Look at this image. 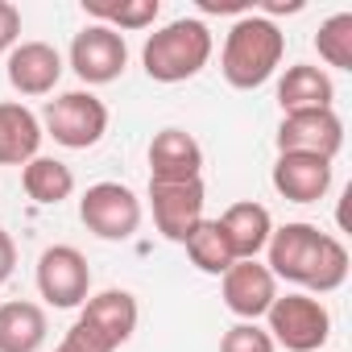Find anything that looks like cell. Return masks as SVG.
<instances>
[{
    "mask_svg": "<svg viewBox=\"0 0 352 352\" xmlns=\"http://www.w3.org/2000/svg\"><path fill=\"white\" fill-rule=\"evenodd\" d=\"M42 124L63 149H91L108 133V104L91 91H63L46 104Z\"/></svg>",
    "mask_w": 352,
    "mask_h": 352,
    "instance_id": "5",
    "label": "cell"
},
{
    "mask_svg": "<svg viewBox=\"0 0 352 352\" xmlns=\"http://www.w3.org/2000/svg\"><path fill=\"white\" fill-rule=\"evenodd\" d=\"M21 187H25V195L34 199V204H42V208H58L63 199H71L75 195V170L67 166V162H58V157H34V162H25V170H21Z\"/></svg>",
    "mask_w": 352,
    "mask_h": 352,
    "instance_id": "20",
    "label": "cell"
},
{
    "mask_svg": "<svg viewBox=\"0 0 352 352\" xmlns=\"http://www.w3.org/2000/svg\"><path fill=\"white\" fill-rule=\"evenodd\" d=\"M270 319V340L282 344L286 352H323L327 336H331V315L327 307L315 298V294H302V290H290V294H278L265 311Z\"/></svg>",
    "mask_w": 352,
    "mask_h": 352,
    "instance_id": "4",
    "label": "cell"
},
{
    "mask_svg": "<svg viewBox=\"0 0 352 352\" xmlns=\"http://www.w3.org/2000/svg\"><path fill=\"white\" fill-rule=\"evenodd\" d=\"M42 120L25 104H0V166H25L42 149Z\"/></svg>",
    "mask_w": 352,
    "mask_h": 352,
    "instance_id": "18",
    "label": "cell"
},
{
    "mask_svg": "<svg viewBox=\"0 0 352 352\" xmlns=\"http://www.w3.org/2000/svg\"><path fill=\"white\" fill-rule=\"evenodd\" d=\"M204 204H208L204 179H191V183H149L153 224L174 245H187V236L208 220L204 216Z\"/></svg>",
    "mask_w": 352,
    "mask_h": 352,
    "instance_id": "7",
    "label": "cell"
},
{
    "mask_svg": "<svg viewBox=\"0 0 352 352\" xmlns=\"http://www.w3.org/2000/svg\"><path fill=\"white\" fill-rule=\"evenodd\" d=\"M187 257H191L195 270H204V274H212V278H220V274L236 261V253H232V245H228L220 220H204V224L187 236Z\"/></svg>",
    "mask_w": 352,
    "mask_h": 352,
    "instance_id": "21",
    "label": "cell"
},
{
    "mask_svg": "<svg viewBox=\"0 0 352 352\" xmlns=\"http://www.w3.org/2000/svg\"><path fill=\"white\" fill-rule=\"evenodd\" d=\"M204 174V145L187 129H162L149 141V183H191Z\"/></svg>",
    "mask_w": 352,
    "mask_h": 352,
    "instance_id": "12",
    "label": "cell"
},
{
    "mask_svg": "<svg viewBox=\"0 0 352 352\" xmlns=\"http://www.w3.org/2000/svg\"><path fill=\"white\" fill-rule=\"evenodd\" d=\"M83 13L96 17V25H108V30H145L157 21L162 5L157 0H120V5H108V0H83Z\"/></svg>",
    "mask_w": 352,
    "mask_h": 352,
    "instance_id": "22",
    "label": "cell"
},
{
    "mask_svg": "<svg viewBox=\"0 0 352 352\" xmlns=\"http://www.w3.org/2000/svg\"><path fill=\"white\" fill-rule=\"evenodd\" d=\"M87 290H91V270L75 245H50L38 257V294L50 307H58V311L83 307Z\"/></svg>",
    "mask_w": 352,
    "mask_h": 352,
    "instance_id": "8",
    "label": "cell"
},
{
    "mask_svg": "<svg viewBox=\"0 0 352 352\" xmlns=\"http://www.w3.org/2000/svg\"><path fill=\"white\" fill-rule=\"evenodd\" d=\"M46 331V311L38 302H0V352H42Z\"/></svg>",
    "mask_w": 352,
    "mask_h": 352,
    "instance_id": "19",
    "label": "cell"
},
{
    "mask_svg": "<svg viewBox=\"0 0 352 352\" xmlns=\"http://www.w3.org/2000/svg\"><path fill=\"white\" fill-rule=\"evenodd\" d=\"M137 298L129 290H100V294H87L83 311H79V323H87L96 336H104L112 348L129 344L133 331H137Z\"/></svg>",
    "mask_w": 352,
    "mask_h": 352,
    "instance_id": "15",
    "label": "cell"
},
{
    "mask_svg": "<svg viewBox=\"0 0 352 352\" xmlns=\"http://www.w3.org/2000/svg\"><path fill=\"white\" fill-rule=\"evenodd\" d=\"M278 344L270 340V331L265 327H257V323H232L228 331H224V340H220V352H274Z\"/></svg>",
    "mask_w": 352,
    "mask_h": 352,
    "instance_id": "24",
    "label": "cell"
},
{
    "mask_svg": "<svg viewBox=\"0 0 352 352\" xmlns=\"http://www.w3.org/2000/svg\"><path fill=\"white\" fill-rule=\"evenodd\" d=\"M274 191L290 204H319L331 191V162L311 153H278L274 162Z\"/></svg>",
    "mask_w": 352,
    "mask_h": 352,
    "instance_id": "14",
    "label": "cell"
},
{
    "mask_svg": "<svg viewBox=\"0 0 352 352\" xmlns=\"http://www.w3.org/2000/svg\"><path fill=\"white\" fill-rule=\"evenodd\" d=\"M315 50L327 67L336 71H352V13H336L319 25L315 34Z\"/></svg>",
    "mask_w": 352,
    "mask_h": 352,
    "instance_id": "23",
    "label": "cell"
},
{
    "mask_svg": "<svg viewBox=\"0 0 352 352\" xmlns=\"http://www.w3.org/2000/svg\"><path fill=\"white\" fill-rule=\"evenodd\" d=\"M54 352H116V348H112L104 336H96L87 323H79V319H75V323H71V331L63 336V344H58Z\"/></svg>",
    "mask_w": 352,
    "mask_h": 352,
    "instance_id": "25",
    "label": "cell"
},
{
    "mask_svg": "<svg viewBox=\"0 0 352 352\" xmlns=\"http://www.w3.org/2000/svg\"><path fill=\"white\" fill-rule=\"evenodd\" d=\"M212 46V30L199 17H179L145 38L141 67L153 83H187L208 67Z\"/></svg>",
    "mask_w": 352,
    "mask_h": 352,
    "instance_id": "3",
    "label": "cell"
},
{
    "mask_svg": "<svg viewBox=\"0 0 352 352\" xmlns=\"http://www.w3.org/2000/svg\"><path fill=\"white\" fill-rule=\"evenodd\" d=\"M220 228H224L236 261H257V253H265V245H270L274 216H270V208H261L253 199H241L220 216Z\"/></svg>",
    "mask_w": 352,
    "mask_h": 352,
    "instance_id": "17",
    "label": "cell"
},
{
    "mask_svg": "<svg viewBox=\"0 0 352 352\" xmlns=\"http://www.w3.org/2000/svg\"><path fill=\"white\" fill-rule=\"evenodd\" d=\"M344 149V120L336 108L315 112H286L278 124V153H311V157H336Z\"/></svg>",
    "mask_w": 352,
    "mask_h": 352,
    "instance_id": "10",
    "label": "cell"
},
{
    "mask_svg": "<svg viewBox=\"0 0 352 352\" xmlns=\"http://www.w3.org/2000/svg\"><path fill=\"white\" fill-rule=\"evenodd\" d=\"M17 42H21V13H17V5L0 0V54H9Z\"/></svg>",
    "mask_w": 352,
    "mask_h": 352,
    "instance_id": "26",
    "label": "cell"
},
{
    "mask_svg": "<svg viewBox=\"0 0 352 352\" xmlns=\"http://www.w3.org/2000/svg\"><path fill=\"white\" fill-rule=\"evenodd\" d=\"M278 104L282 116L286 112H315V108H331L336 104V83L323 67L311 63H294L286 67V75L278 79Z\"/></svg>",
    "mask_w": 352,
    "mask_h": 352,
    "instance_id": "16",
    "label": "cell"
},
{
    "mask_svg": "<svg viewBox=\"0 0 352 352\" xmlns=\"http://www.w3.org/2000/svg\"><path fill=\"white\" fill-rule=\"evenodd\" d=\"M220 294H224V307L241 323H257L278 298V278L261 261H232L220 274Z\"/></svg>",
    "mask_w": 352,
    "mask_h": 352,
    "instance_id": "11",
    "label": "cell"
},
{
    "mask_svg": "<svg viewBox=\"0 0 352 352\" xmlns=\"http://www.w3.org/2000/svg\"><path fill=\"white\" fill-rule=\"evenodd\" d=\"M129 67V46L124 34L108 30V25H83L71 42V71L87 83V87H104L112 79H120Z\"/></svg>",
    "mask_w": 352,
    "mask_h": 352,
    "instance_id": "9",
    "label": "cell"
},
{
    "mask_svg": "<svg viewBox=\"0 0 352 352\" xmlns=\"http://www.w3.org/2000/svg\"><path fill=\"white\" fill-rule=\"evenodd\" d=\"M13 270H17V245H13V236L5 228H0V286L13 278Z\"/></svg>",
    "mask_w": 352,
    "mask_h": 352,
    "instance_id": "27",
    "label": "cell"
},
{
    "mask_svg": "<svg viewBox=\"0 0 352 352\" xmlns=\"http://www.w3.org/2000/svg\"><path fill=\"white\" fill-rule=\"evenodd\" d=\"M79 220L100 241H129L141 228V199L124 183H96L79 199Z\"/></svg>",
    "mask_w": 352,
    "mask_h": 352,
    "instance_id": "6",
    "label": "cell"
},
{
    "mask_svg": "<svg viewBox=\"0 0 352 352\" xmlns=\"http://www.w3.org/2000/svg\"><path fill=\"white\" fill-rule=\"evenodd\" d=\"M286 54V34L265 17V13H245L232 21L224 50H220V71L236 91H253L274 79Z\"/></svg>",
    "mask_w": 352,
    "mask_h": 352,
    "instance_id": "2",
    "label": "cell"
},
{
    "mask_svg": "<svg viewBox=\"0 0 352 352\" xmlns=\"http://www.w3.org/2000/svg\"><path fill=\"white\" fill-rule=\"evenodd\" d=\"M5 75L17 96H50L63 79V54L50 42H17L9 50Z\"/></svg>",
    "mask_w": 352,
    "mask_h": 352,
    "instance_id": "13",
    "label": "cell"
},
{
    "mask_svg": "<svg viewBox=\"0 0 352 352\" xmlns=\"http://www.w3.org/2000/svg\"><path fill=\"white\" fill-rule=\"evenodd\" d=\"M265 270L274 278H286L294 286H302V294H331L348 282V249L331 236L319 232L315 224H282L270 232L265 245Z\"/></svg>",
    "mask_w": 352,
    "mask_h": 352,
    "instance_id": "1",
    "label": "cell"
}]
</instances>
